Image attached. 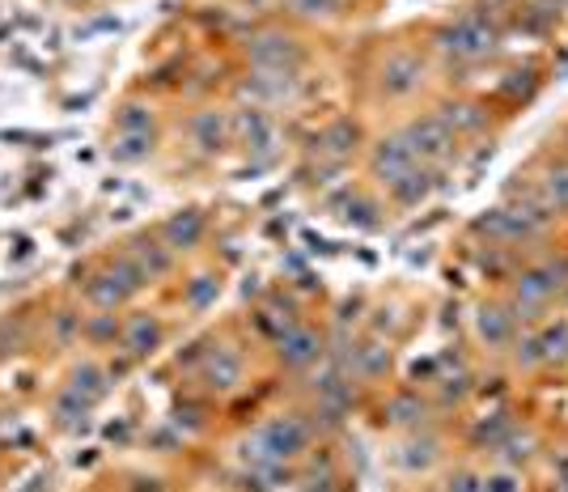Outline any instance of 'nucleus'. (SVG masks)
Masks as SVG:
<instances>
[{"instance_id":"nucleus-14","label":"nucleus","mask_w":568,"mask_h":492,"mask_svg":"<svg viewBox=\"0 0 568 492\" xmlns=\"http://www.w3.org/2000/svg\"><path fill=\"white\" fill-rule=\"evenodd\" d=\"M416 158H412V149L403 141L399 132H390V137H378V141L369 144V174L378 179L382 188H395L403 174H412L416 170Z\"/></svg>"},{"instance_id":"nucleus-12","label":"nucleus","mask_w":568,"mask_h":492,"mask_svg":"<svg viewBox=\"0 0 568 492\" xmlns=\"http://www.w3.org/2000/svg\"><path fill=\"white\" fill-rule=\"evenodd\" d=\"M187 141L200 158H216L234 144V116L221 111V107H204V111H191L187 119Z\"/></svg>"},{"instance_id":"nucleus-23","label":"nucleus","mask_w":568,"mask_h":492,"mask_svg":"<svg viewBox=\"0 0 568 492\" xmlns=\"http://www.w3.org/2000/svg\"><path fill=\"white\" fill-rule=\"evenodd\" d=\"M428 412H433V403L420 391H395L390 403H386V421L403 424V429H425Z\"/></svg>"},{"instance_id":"nucleus-39","label":"nucleus","mask_w":568,"mask_h":492,"mask_svg":"<svg viewBox=\"0 0 568 492\" xmlns=\"http://www.w3.org/2000/svg\"><path fill=\"white\" fill-rule=\"evenodd\" d=\"M442 492H484V480H479V471H471V468H454L450 475H446Z\"/></svg>"},{"instance_id":"nucleus-5","label":"nucleus","mask_w":568,"mask_h":492,"mask_svg":"<svg viewBox=\"0 0 568 492\" xmlns=\"http://www.w3.org/2000/svg\"><path fill=\"white\" fill-rule=\"evenodd\" d=\"M428 81V64L420 51L412 48H390L378 60V72H374V86L386 102H407L425 90Z\"/></svg>"},{"instance_id":"nucleus-1","label":"nucleus","mask_w":568,"mask_h":492,"mask_svg":"<svg viewBox=\"0 0 568 492\" xmlns=\"http://www.w3.org/2000/svg\"><path fill=\"white\" fill-rule=\"evenodd\" d=\"M314 442V424L302 412H281L263 421L246 442L237 445V459L246 468H272V463H297Z\"/></svg>"},{"instance_id":"nucleus-33","label":"nucleus","mask_w":568,"mask_h":492,"mask_svg":"<svg viewBox=\"0 0 568 492\" xmlns=\"http://www.w3.org/2000/svg\"><path fill=\"white\" fill-rule=\"evenodd\" d=\"M539 86H544V77L539 69H514L505 81L497 86L500 98H509V102H530V98L539 94Z\"/></svg>"},{"instance_id":"nucleus-21","label":"nucleus","mask_w":568,"mask_h":492,"mask_svg":"<svg viewBox=\"0 0 568 492\" xmlns=\"http://www.w3.org/2000/svg\"><path fill=\"white\" fill-rule=\"evenodd\" d=\"M530 195H535L551 217H568V153L539 170V179H535V191H530Z\"/></svg>"},{"instance_id":"nucleus-34","label":"nucleus","mask_w":568,"mask_h":492,"mask_svg":"<svg viewBox=\"0 0 568 492\" xmlns=\"http://www.w3.org/2000/svg\"><path fill=\"white\" fill-rule=\"evenodd\" d=\"M81 323H85L81 310H69V305L55 310V314H51V344H55V349H72V344L81 340Z\"/></svg>"},{"instance_id":"nucleus-35","label":"nucleus","mask_w":568,"mask_h":492,"mask_svg":"<svg viewBox=\"0 0 568 492\" xmlns=\"http://www.w3.org/2000/svg\"><path fill=\"white\" fill-rule=\"evenodd\" d=\"M539 344H544L547 365H560V361H568V319H556V323L539 328Z\"/></svg>"},{"instance_id":"nucleus-6","label":"nucleus","mask_w":568,"mask_h":492,"mask_svg":"<svg viewBox=\"0 0 568 492\" xmlns=\"http://www.w3.org/2000/svg\"><path fill=\"white\" fill-rule=\"evenodd\" d=\"M399 137L407 141L412 158H416L420 165H428L433 174H437L446 162H454V153H458V137H454L450 128L433 116V111L407 119V123L399 128Z\"/></svg>"},{"instance_id":"nucleus-15","label":"nucleus","mask_w":568,"mask_h":492,"mask_svg":"<svg viewBox=\"0 0 568 492\" xmlns=\"http://www.w3.org/2000/svg\"><path fill=\"white\" fill-rule=\"evenodd\" d=\"M242 370H246L242 352L234 344H216V349L204 352V365H200L204 391L209 395H234L237 386H242Z\"/></svg>"},{"instance_id":"nucleus-3","label":"nucleus","mask_w":568,"mask_h":492,"mask_svg":"<svg viewBox=\"0 0 568 492\" xmlns=\"http://www.w3.org/2000/svg\"><path fill=\"white\" fill-rule=\"evenodd\" d=\"M500 48V26L484 9H467L433 30V51H442L454 64H479Z\"/></svg>"},{"instance_id":"nucleus-16","label":"nucleus","mask_w":568,"mask_h":492,"mask_svg":"<svg viewBox=\"0 0 568 492\" xmlns=\"http://www.w3.org/2000/svg\"><path fill=\"white\" fill-rule=\"evenodd\" d=\"M323 352H327V335L318 328H310V323H297V328H288L276 340V357H281L284 370H310Z\"/></svg>"},{"instance_id":"nucleus-4","label":"nucleus","mask_w":568,"mask_h":492,"mask_svg":"<svg viewBox=\"0 0 568 492\" xmlns=\"http://www.w3.org/2000/svg\"><path fill=\"white\" fill-rule=\"evenodd\" d=\"M551 221L556 217L535 195H526L521 204H497L484 217H475L471 230L488 238V247H526V242H539L551 230Z\"/></svg>"},{"instance_id":"nucleus-20","label":"nucleus","mask_w":568,"mask_h":492,"mask_svg":"<svg viewBox=\"0 0 568 492\" xmlns=\"http://www.w3.org/2000/svg\"><path fill=\"white\" fill-rule=\"evenodd\" d=\"M361 144H365V132H361V123L356 119H332L323 132H318V153L323 158H332L335 165H344L348 158L361 153Z\"/></svg>"},{"instance_id":"nucleus-26","label":"nucleus","mask_w":568,"mask_h":492,"mask_svg":"<svg viewBox=\"0 0 568 492\" xmlns=\"http://www.w3.org/2000/svg\"><path fill=\"white\" fill-rule=\"evenodd\" d=\"M69 391H72V395H81L90 408H94L98 399L111 391V374H106L98 361H81V365L69 374Z\"/></svg>"},{"instance_id":"nucleus-18","label":"nucleus","mask_w":568,"mask_h":492,"mask_svg":"<svg viewBox=\"0 0 568 492\" xmlns=\"http://www.w3.org/2000/svg\"><path fill=\"white\" fill-rule=\"evenodd\" d=\"M204 234H209V217H204V209H179L162 221V234L158 238L179 255V251H195V247L204 242Z\"/></svg>"},{"instance_id":"nucleus-42","label":"nucleus","mask_w":568,"mask_h":492,"mask_svg":"<svg viewBox=\"0 0 568 492\" xmlns=\"http://www.w3.org/2000/svg\"><path fill=\"white\" fill-rule=\"evenodd\" d=\"M556 492H568V454L556 463Z\"/></svg>"},{"instance_id":"nucleus-11","label":"nucleus","mask_w":568,"mask_h":492,"mask_svg":"<svg viewBox=\"0 0 568 492\" xmlns=\"http://www.w3.org/2000/svg\"><path fill=\"white\" fill-rule=\"evenodd\" d=\"M390 344L386 340H378V335H369V340H348L344 344V352L335 357V365L344 370L348 378H356V382H378V378L390 374Z\"/></svg>"},{"instance_id":"nucleus-43","label":"nucleus","mask_w":568,"mask_h":492,"mask_svg":"<svg viewBox=\"0 0 568 492\" xmlns=\"http://www.w3.org/2000/svg\"><path fill=\"white\" fill-rule=\"evenodd\" d=\"M565 144H568V132H565Z\"/></svg>"},{"instance_id":"nucleus-13","label":"nucleus","mask_w":568,"mask_h":492,"mask_svg":"<svg viewBox=\"0 0 568 492\" xmlns=\"http://www.w3.org/2000/svg\"><path fill=\"white\" fill-rule=\"evenodd\" d=\"M475 340L488 352L514 349V340H518V319H514V310H509L505 298L479 302V310H475Z\"/></svg>"},{"instance_id":"nucleus-2","label":"nucleus","mask_w":568,"mask_h":492,"mask_svg":"<svg viewBox=\"0 0 568 492\" xmlns=\"http://www.w3.org/2000/svg\"><path fill=\"white\" fill-rule=\"evenodd\" d=\"M565 289H568V259L547 255V259H535V263H526V268L514 272L509 298H505V302H509L514 319L521 323V319H539Z\"/></svg>"},{"instance_id":"nucleus-7","label":"nucleus","mask_w":568,"mask_h":492,"mask_svg":"<svg viewBox=\"0 0 568 492\" xmlns=\"http://www.w3.org/2000/svg\"><path fill=\"white\" fill-rule=\"evenodd\" d=\"M144 289V277L136 272V263L128 255H115L106 268H98L85 281V302L94 310H123L136 293Z\"/></svg>"},{"instance_id":"nucleus-41","label":"nucleus","mask_w":568,"mask_h":492,"mask_svg":"<svg viewBox=\"0 0 568 492\" xmlns=\"http://www.w3.org/2000/svg\"><path fill=\"white\" fill-rule=\"evenodd\" d=\"M128 492H166V484L158 475H132L128 480Z\"/></svg>"},{"instance_id":"nucleus-24","label":"nucleus","mask_w":568,"mask_h":492,"mask_svg":"<svg viewBox=\"0 0 568 492\" xmlns=\"http://www.w3.org/2000/svg\"><path fill=\"white\" fill-rule=\"evenodd\" d=\"M539 450H544V438H539L535 429H521V424H514V429H509V438L497 445V463L526 468V463H530Z\"/></svg>"},{"instance_id":"nucleus-10","label":"nucleus","mask_w":568,"mask_h":492,"mask_svg":"<svg viewBox=\"0 0 568 492\" xmlns=\"http://www.w3.org/2000/svg\"><path fill=\"white\" fill-rule=\"evenodd\" d=\"M234 141L242 144L251 158L272 162V158H276V149H281V128H276L272 111H260V107H237L234 111Z\"/></svg>"},{"instance_id":"nucleus-30","label":"nucleus","mask_w":568,"mask_h":492,"mask_svg":"<svg viewBox=\"0 0 568 492\" xmlns=\"http://www.w3.org/2000/svg\"><path fill=\"white\" fill-rule=\"evenodd\" d=\"M216 298H221V277L216 272H200L183 284V305L191 314H204L209 305H216Z\"/></svg>"},{"instance_id":"nucleus-22","label":"nucleus","mask_w":568,"mask_h":492,"mask_svg":"<svg viewBox=\"0 0 568 492\" xmlns=\"http://www.w3.org/2000/svg\"><path fill=\"white\" fill-rule=\"evenodd\" d=\"M433 116L442 119L458 141H467V137H475V132H484V128H488V107L467 102V98H446V102H437V111H433Z\"/></svg>"},{"instance_id":"nucleus-17","label":"nucleus","mask_w":568,"mask_h":492,"mask_svg":"<svg viewBox=\"0 0 568 492\" xmlns=\"http://www.w3.org/2000/svg\"><path fill=\"white\" fill-rule=\"evenodd\" d=\"M162 340H166V328H162V319H158V314L136 310V314H128V319H123L119 349L128 352V361H144V357H153V352L162 349Z\"/></svg>"},{"instance_id":"nucleus-9","label":"nucleus","mask_w":568,"mask_h":492,"mask_svg":"<svg viewBox=\"0 0 568 492\" xmlns=\"http://www.w3.org/2000/svg\"><path fill=\"white\" fill-rule=\"evenodd\" d=\"M246 60L251 69H284V72H297L306 64V43L288 30H260L246 39Z\"/></svg>"},{"instance_id":"nucleus-25","label":"nucleus","mask_w":568,"mask_h":492,"mask_svg":"<svg viewBox=\"0 0 568 492\" xmlns=\"http://www.w3.org/2000/svg\"><path fill=\"white\" fill-rule=\"evenodd\" d=\"M437 459H442V438H437V433H428V429H416L399 450V463L407 471H428Z\"/></svg>"},{"instance_id":"nucleus-27","label":"nucleus","mask_w":568,"mask_h":492,"mask_svg":"<svg viewBox=\"0 0 568 492\" xmlns=\"http://www.w3.org/2000/svg\"><path fill=\"white\" fill-rule=\"evenodd\" d=\"M428 191H433V170H428V165H416L412 174H403L395 188H386V200L399 204V209H416L420 200H428Z\"/></svg>"},{"instance_id":"nucleus-29","label":"nucleus","mask_w":568,"mask_h":492,"mask_svg":"<svg viewBox=\"0 0 568 492\" xmlns=\"http://www.w3.org/2000/svg\"><path fill=\"white\" fill-rule=\"evenodd\" d=\"M119 331H123L119 310H94V314H85V323H81V340L94 344V349H106V344L119 340Z\"/></svg>"},{"instance_id":"nucleus-19","label":"nucleus","mask_w":568,"mask_h":492,"mask_svg":"<svg viewBox=\"0 0 568 492\" xmlns=\"http://www.w3.org/2000/svg\"><path fill=\"white\" fill-rule=\"evenodd\" d=\"M123 255L136 263V272L144 277V284L162 281V277H170V272H174V251H170L162 238H149V234L132 238Z\"/></svg>"},{"instance_id":"nucleus-32","label":"nucleus","mask_w":568,"mask_h":492,"mask_svg":"<svg viewBox=\"0 0 568 492\" xmlns=\"http://www.w3.org/2000/svg\"><path fill=\"white\" fill-rule=\"evenodd\" d=\"M106 153H111V162H119V165H136V162H144V158L153 153V137L115 132V137H111V144H106Z\"/></svg>"},{"instance_id":"nucleus-8","label":"nucleus","mask_w":568,"mask_h":492,"mask_svg":"<svg viewBox=\"0 0 568 492\" xmlns=\"http://www.w3.org/2000/svg\"><path fill=\"white\" fill-rule=\"evenodd\" d=\"M302 94V77L284 69H251L242 81H237V98H246V107H260V111H272V107H288Z\"/></svg>"},{"instance_id":"nucleus-28","label":"nucleus","mask_w":568,"mask_h":492,"mask_svg":"<svg viewBox=\"0 0 568 492\" xmlns=\"http://www.w3.org/2000/svg\"><path fill=\"white\" fill-rule=\"evenodd\" d=\"M115 132H132V137H153L158 132V111L141 102V98H128L115 111Z\"/></svg>"},{"instance_id":"nucleus-36","label":"nucleus","mask_w":568,"mask_h":492,"mask_svg":"<svg viewBox=\"0 0 568 492\" xmlns=\"http://www.w3.org/2000/svg\"><path fill=\"white\" fill-rule=\"evenodd\" d=\"M479 480H484V492H526V471L509 468V463L479 471Z\"/></svg>"},{"instance_id":"nucleus-37","label":"nucleus","mask_w":568,"mask_h":492,"mask_svg":"<svg viewBox=\"0 0 568 492\" xmlns=\"http://www.w3.org/2000/svg\"><path fill=\"white\" fill-rule=\"evenodd\" d=\"M509 352H514V365H518V370H526V374H530V370H544V365H547L544 344H539V331H521Z\"/></svg>"},{"instance_id":"nucleus-40","label":"nucleus","mask_w":568,"mask_h":492,"mask_svg":"<svg viewBox=\"0 0 568 492\" xmlns=\"http://www.w3.org/2000/svg\"><path fill=\"white\" fill-rule=\"evenodd\" d=\"M18 344H22V331H18V323H13V319H0V357H13V352H18Z\"/></svg>"},{"instance_id":"nucleus-31","label":"nucleus","mask_w":568,"mask_h":492,"mask_svg":"<svg viewBox=\"0 0 568 492\" xmlns=\"http://www.w3.org/2000/svg\"><path fill=\"white\" fill-rule=\"evenodd\" d=\"M51 416H55L60 429H85V421H90V403H85L81 395H72L69 386H64L60 395L51 399Z\"/></svg>"},{"instance_id":"nucleus-38","label":"nucleus","mask_w":568,"mask_h":492,"mask_svg":"<svg viewBox=\"0 0 568 492\" xmlns=\"http://www.w3.org/2000/svg\"><path fill=\"white\" fill-rule=\"evenodd\" d=\"M284 4L302 22H332L335 13H339V0H284Z\"/></svg>"}]
</instances>
